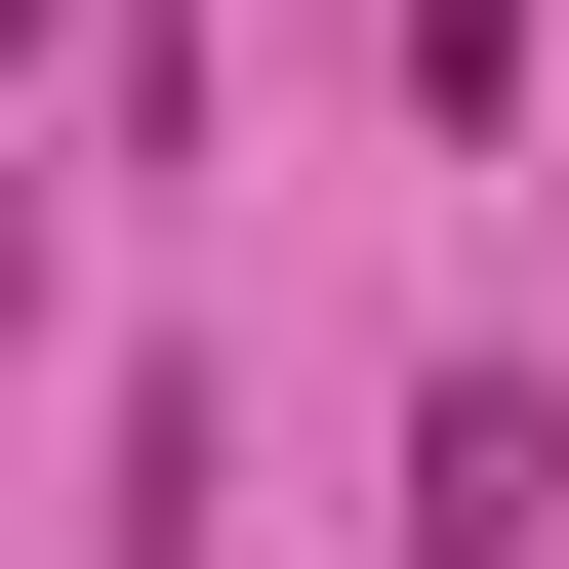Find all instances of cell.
I'll return each instance as SVG.
<instances>
[{"label": "cell", "mask_w": 569, "mask_h": 569, "mask_svg": "<svg viewBox=\"0 0 569 569\" xmlns=\"http://www.w3.org/2000/svg\"><path fill=\"white\" fill-rule=\"evenodd\" d=\"M529 529H569V407L448 367V407H407V569H529Z\"/></svg>", "instance_id": "1"}]
</instances>
